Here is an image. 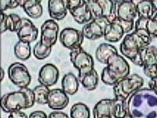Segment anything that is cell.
<instances>
[{"label":"cell","instance_id":"cell-25","mask_svg":"<svg viewBox=\"0 0 157 118\" xmlns=\"http://www.w3.org/2000/svg\"><path fill=\"white\" fill-rule=\"evenodd\" d=\"M101 10L102 17L106 18L110 22L116 19L114 0H97Z\"/></svg>","mask_w":157,"mask_h":118},{"label":"cell","instance_id":"cell-4","mask_svg":"<svg viewBox=\"0 0 157 118\" xmlns=\"http://www.w3.org/2000/svg\"><path fill=\"white\" fill-rule=\"evenodd\" d=\"M129 74L130 66L128 61L120 54L115 53L108 60L106 67L102 72L101 80L105 84L114 86Z\"/></svg>","mask_w":157,"mask_h":118},{"label":"cell","instance_id":"cell-18","mask_svg":"<svg viewBox=\"0 0 157 118\" xmlns=\"http://www.w3.org/2000/svg\"><path fill=\"white\" fill-rule=\"evenodd\" d=\"M21 18L16 13L9 15L2 12L1 14V32L4 33L6 31L17 32L19 30Z\"/></svg>","mask_w":157,"mask_h":118},{"label":"cell","instance_id":"cell-26","mask_svg":"<svg viewBox=\"0 0 157 118\" xmlns=\"http://www.w3.org/2000/svg\"><path fill=\"white\" fill-rule=\"evenodd\" d=\"M14 54L18 59L27 61L31 56L30 44L19 41L14 47Z\"/></svg>","mask_w":157,"mask_h":118},{"label":"cell","instance_id":"cell-34","mask_svg":"<svg viewBox=\"0 0 157 118\" xmlns=\"http://www.w3.org/2000/svg\"><path fill=\"white\" fill-rule=\"evenodd\" d=\"M86 2V0H68L69 12L72 13L73 11L82 6Z\"/></svg>","mask_w":157,"mask_h":118},{"label":"cell","instance_id":"cell-9","mask_svg":"<svg viewBox=\"0 0 157 118\" xmlns=\"http://www.w3.org/2000/svg\"><path fill=\"white\" fill-rule=\"evenodd\" d=\"M111 23L106 18L100 17L86 24L81 31L86 39L89 40H98L104 37L105 29L108 25Z\"/></svg>","mask_w":157,"mask_h":118},{"label":"cell","instance_id":"cell-27","mask_svg":"<svg viewBox=\"0 0 157 118\" xmlns=\"http://www.w3.org/2000/svg\"><path fill=\"white\" fill-rule=\"evenodd\" d=\"M81 84L86 90L92 91L97 88L99 82V75L95 70H92L80 79Z\"/></svg>","mask_w":157,"mask_h":118},{"label":"cell","instance_id":"cell-11","mask_svg":"<svg viewBox=\"0 0 157 118\" xmlns=\"http://www.w3.org/2000/svg\"><path fill=\"white\" fill-rule=\"evenodd\" d=\"M59 25L54 19H48L41 27L40 41L47 47H52L57 42Z\"/></svg>","mask_w":157,"mask_h":118},{"label":"cell","instance_id":"cell-23","mask_svg":"<svg viewBox=\"0 0 157 118\" xmlns=\"http://www.w3.org/2000/svg\"><path fill=\"white\" fill-rule=\"evenodd\" d=\"M62 89L67 94L74 95L76 94L79 88V81L74 74L72 72L66 74L62 78Z\"/></svg>","mask_w":157,"mask_h":118},{"label":"cell","instance_id":"cell-19","mask_svg":"<svg viewBox=\"0 0 157 118\" xmlns=\"http://www.w3.org/2000/svg\"><path fill=\"white\" fill-rule=\"evenodd\" d=\"M134 30H145L153 39L157 38V11L150 19L138 18L135 21Z\"/></svg>","mask_w":157,"mask_h":118},{"label":"cell","instance_id":"cell-43","mask_svg":"<svg viewBox=\"0 0 157 118\" xmlns=\"http://www.w3.org/2000/svg\"><path fill=\"white\" fill-rule=\"evenodd\" d=\"M86 1H97V0H86Z\"/></svg>","mask_w":157,"mask_h":118},{"label":"cell","instance_id":"cell-41","mask_svg":"<svg viewBox=\"0 0 157 118\" xmlns=\"http://www.w3.org/2000/svg\"><path fill=\"white\" fill-rule=\"evenodd\" d=\"M122 118H134V117H133L132 116H131L130 114L128 113V114H126V115L125 116V117H122Z\"/></svg>","mask_w":157,"mask_h":118},{"label":"cell","instance_id":"cell-30","mask_svg":"<svg viewBox=\"0 0 157 118\" xmlns=\"http://www.w3.org/2000/svg\"><path fill=\"white\" fill-rule=\"evenodd\" d=\"M52 52V47L44 45L41 41H38L33 47V55L38 60H44L48 58Z\"/></svg>","mask_w":157,"mask_h":118},{"label":"cell","instance_id":"cell-28","mask_svg":"<svg viewBox=\"0 0 157 118\" xmlns=\"http://www.w3.org/2000/svg\"><path fill=\"white\" fill-rule=\"evenodd\" d=\"M70 118H90L89 107L83 103L72 105L70 109Z\"/></svg>","mask_w":157,"mask_h":118},{"label":"cell","instance_id":"cell-22","mask_svg":"<svg viewBox=\"0 0 157 118\" xmlns=\"http://www.w3.org/2000/svg\"><path fill=\"white\" fill-rule=\"evenodd\" d=\"M115 53H118L116 47L110 44L103 43L97 48L95 58L100 63L106 64L109 58Z\"/></svg>","mask_w":157,"mask_h":118},{"label":"cell","instance_id":"cell-40","mask_svg":"<svg viewBox=\"0 0 157 118\" xmlns=\"http://www.w3.org/2000/svg\"><path fill=\"white\" fill-rule=\"evenodd\" d=\"M1 73H2L1 81H2L3 79H4V77H5V71H4V70H3V68H2V70H1Z\"/></svg>","mask_w":157,"mask_h":118},{"label":"cell","instance_id":"cell-10","mask_svg":"<svg viewBox=\"0 0 157 118\" xmlns=\"http://www.w3.org/2000/svg\"><path fill=\"white\" fill-rule=\"evenodd\" d=\"M116 19L123 21H134L137 16L136 5L131 0H114Z\"/></svg>","mask_w":157,"mask_h":118},{"label":"cell","instance_id":"cell-44","mask_svg":"<svg viewBox=\"0 0 157 118\" xmlns=\"http://www.w3.org/2000/svg\"><path fill=\"white\" fill-rule=\"evenodd\" d=\"M150 1H155V0H150Z\"/></svg>","mask_w":157,"mask_h":118},{"label":"cell","instance_id":"cell-35","mask_svg":"<svg viewBox=\"0 0 157 118\" xmlns=\"http://www.w3.org/2000/svg\"><path fill=\"white\" fill-rule=\"evenodd\" d=\"M143 71L145 75L150 78H157V63L151 67H143Z\"/></svg>","mask_w":157,"mask_h":118},{"label":"cell","instance_id":"cell-5","mask_svg":"<svg viewBox=\"0 0 157 118\" xmlns=\"http://www.w3.org/2000/svg\"><path fill=\"white\" fill-rule=\"evenodd\" d=\"M143 84L144 79L140 75L137 74L128 75L113 86L115 98L127 101L131 94L141 89Z\"/></svg>","mask_w":157,"mask_h":118},{"label":"cell","instance_id":"cell-42","mask_svg":"<svg viewBox=\"0 0 157 118\" xmlns=\"http://www.w3.org/2000/svg\"><path fill=\"white\" fill-rule=\"evenodd\" d=\"M102 118H113L111 117H102Z\"/></svg>","mask_w":157,"mask_h":118},{"label":"cell","instance_id":"cell-36","mask_svg":"<svg viewBox=\"0 0 157 118\" xmlns=\"http://www.w3.org/2000/svg\"><path fill=\"white\" fill-rule=\"evenodd\" d=\"M48 118H70L69 116L64 112H59V111H56L50 114Z\"/></svg>","mask_w":157,"mask_h":118},{"label":"cell","instance_id":"cell-24","mask_svg":"<svg viewBox=\"0 0 157 118\" xmlns=\"http://www.w3.org/2000/svg\"><path fill=\"white\" fill-rule=\"evenodd\" d=\"M70 14L75 21L79 25H86V24L92 21V13L89 9L87 1L84 5L76 9L75 11H73Z\"/></svg>","mask_w":157,"mask_h":118},{"label":"cell","instance_id":"cell-16","mask_svg":"<svg viewBox=\"0 0 157 118\" xmlns=\"http://www.w3.org/2000/svg\"><path fill=\"white\" fill-rule=\"evenodd\" d=\"M68 0H48V12L52 19L63 20L69 12Z\"/></svg>","mask_w":157,"mask_h":118},{"label":"cell","instance_id":"cell-33","mask_svg":"<svg viewBox=\"0 0 157 118\" xmlns=\"http://www.w3.org/2000/svg\"><path fill=\"white\" fill-rule=\"evenodd\" d=\"M19 5L21 8L25 9L41 5L42 0H19Z\"/></svg>","mask_w":157,"mask_h":118},{"label":"cell","instance_id":"cell-29","mask_svg":"<svg viewBox=\"0 0 157 118\" xmlns=\"http://www.w3.org/2000/svg\"><path fill=\"white\" fill-rule=\"evenodd\" d=\"M33 90L35 94L36 103L41 105L47 104V97L50 91L48 86L40 84L35 87Z\"/></svg>","mask_w":157,"mask_h":118},{"label":"cell","instance_id":"cell-20","mask_svg":"<svg viewBox=\"0 0 157 118\" xmlns=\"http://www.w3.org/2000/svg\"><path fill=\"white\" fill-rule=\"evenodd\" d=\"M125 32L120 23L117 21L109 23L105 29L104 39L111 43H116L120 41Z\"/></svg>","mask_w":157,"mask_h":118},{"label":"cell","instance_id":"cell-15","mask_svg":"<svg viewBox=\"0 0 157 118\" xmlns=\"http://www.w3.org/2000/svg\"><path fill=\"white\" fill-rule=\"evenodd\" d=\"M157 63V47L147 46L139 52L134 64L142 67H151Z\"/></svg>","mask_w":157,"mask_h":118},{"label":"cell","instance_id":"cell-3","mask_svg":"<svg viewBox=\"0 0 157 118\" xmlns=\"http://www.w3.org/2000/svg\"><path fill=\"white\" fill-rule=\"evenodd\" d=\"M35 103L33 90L26 87L4 94L1 98V108L5 113H11L30 108L34 106Z\"/></svg>","mask_w":157,"mask_h":118},{"label":"cell","instance_id":"cell-21","mask_svg":"<svg viewBox=\"0 0 157 118\" xmlns=\"http://www.w3.org/2000/svg\"><path fill=\"white\" fill-rule=\"evenodd\" d=\"M114 99H103L100 101L93 108L94 118H102L104 117H112Z\"/></svg>","mask_w":157,"mask_h":118},{"label":"cell","instance_id":"cell-39","mask_svg":"<svg viewBox=\"0 0 157 118\" xmlns=\"http://www.w3.org/2000/svg\"><path fill=\"white\" fill-rule=\"evenodd\" d=\"M148 86L150 89H151L157 93V78H151L148 83Z\"/></svg>","mask_w":157,"mask_h":118},{"label":"cell","instance_id":"cell-14","mask_svg":"<svg viewBox=\"0 0 157 118\" xmlns=\"http://www.w3.org/2000/svg\"><path fill=\"white\" fill-rule=\"evenodd\" d=\"M69 103L68 94L62 89H50L47 97V105L51 109L62 110L68 106Z\"/></svg>","mask_w":157,"mask_h":118},{"label":"cell","instance_id":"cell-37","mask_svg":"<svg viewBox=\"0 0 157 118\" xmlns=\"http://www.w3.org/2000/svg\"><path fill=\"white\" fill-rule=\"evenodd\" d=\"M8 118H29L27 116V114L24 112H21V111H15L10 113Z\"/></svg>","mask_w":157,"mask_h":118},{"label":"cell","instance_id":"cell-7","mask_svg":"<svg viewBox=\"0 0 157 118\" xmlns=\"http://www.w3.org/2000/svg\"><path fill=\"white\" fill-rule=\"evenodd\" d=\"M8 77L10 81L16 86L26 88L30 84L31 75L28 69L23 63L15 62L8 68Z\"/></svg>","mask_w":157,"mask_h":118},{"label":"cell","instance_id":"cell-1","mask_svg":"<svg viewBox=\"0 0 157 118\" xmlns=\"http://www.w3.org/2000/svg\"><path fill=\"white\" fill-rule=\"evenodd\" d=\"M127 109L134 118H157V93L141 88L127 100Z\"/></svg>","mask_w":157,"mask_h":118},{"label":"cell","instance_id":"cell-8","mask_svg":"<svg viewBox=\"0 0 157 118\" xmlns=\"http://www.w3.org/2000/svg\"><path fill=\"white\" fill-rule=\"evenodd\" d=\"M83 32L75 28L63 29L59 34V41L63 47L71 51L81 47L84 41Z\"/></svg>","mask_w":157,"mask_h":118},{"label":"cell","instance_id":"cell-32","mask_svg":"<svg viewBox=\"0 0 157 118\" xmlns=\"http://www.w3.org/2000/svg\"><path fill=\"white\" fill-rule=\"evenodd\" d=\"M20 7L19 0H1V10L5 12L8 10Z\"/></svg>","mask_w":157,"mask_h":118},{"label":"cell","instance_id":"cell-6","mask_svg":"<svg viewBox=\"0 0 157 118\" xmlns=\"http://www.w3.org/2000/svg\"><path fill=\"white\" fill-rule=\"evenodd\" d=\"M69 57L73 66L78 70L79 80L94 70V62L92 56L86 52L83 47L72 50L69 53Z\"/></svg>","mask_w":157,"mask_h":118},{"label":"cell","instance_id":"cell-38","mask_svg":"<svg viewBox=\"0 0 157 118\" xmlns=\"http://www.w3.org/2000/svg\"><path fill=\"white\" fill-rule=\"evenodd\" d=\"M29 118H47V115L42 111H36L30 114Z\"/></svg>","mask_w":157,"mask_h":118},{"label":"cell","instance_id":"cell-12","mask_svg":"<svg viewBox=\"0 0 157 118\" xmlns=\"http://www.w3.org/2000/svg\"><path fill=\"white\" fill-rule=\"evenodd\" d=\"M16 33L19 41L30 44L34 42L37 39L38 30L30 19L27 18H21L19 30Z\"/></svg>","mask_w":157,"mask_h":118},{"label":"cell","instance_id":"cell-2","mask_svg":"<svg viewBox=\"0 0 157 118\" xmlns=\"http://www.w3.org/2000/svg\"><path fill=\"white\" fill-rule=\"evenodd\" d=\"M152 40V37L145 30H134L124 37L120 46V52L134 63L140 50L149 46Z\"/></svg>","mask_w":157,"mask_h":118},{"label":"cell","instance_id":"cell-31","mask_svg":"<svg viewBox=\"0 0 157 118\" xmlns=\"http://www.w3.org/2000/svg\"><path fill=\"white\" fill-rule=\"evenodd\" d=\"M24 11L30 18L32 19H38L43 15V7L42 5H38L31 8L24 9Z\"/></svg>","mask_w":157,"mask_h":118},{"label":"cell","instance_id":"cell-13","mask_svg":"<svg viewBox=\"0 0 157 118\" xmlns=\"http://www.w3.org/2000/svg\"><path fill=\"white\" fill-rule=\"evenodd\" d=\"M59 70L52 63H46L41 67L38 73V82L46 86H52L58 82Z\"/></svg>","mask_w":157,"mask_h":118},{"label":"cell","instance_id":"cell-17","mask_svg":"<svg viewBox=\"0 0 157 118\" xmlns=\"http://www.w3.org/2000/svg\"><path fill=\"white\" fill-rule=\"evenodd\" d=\"M136 5L138 18L150 19L157 11V6L154 1L150 0H131Z\"/></svg>","mask_w":157,"mask_h":118}]
</instances>
